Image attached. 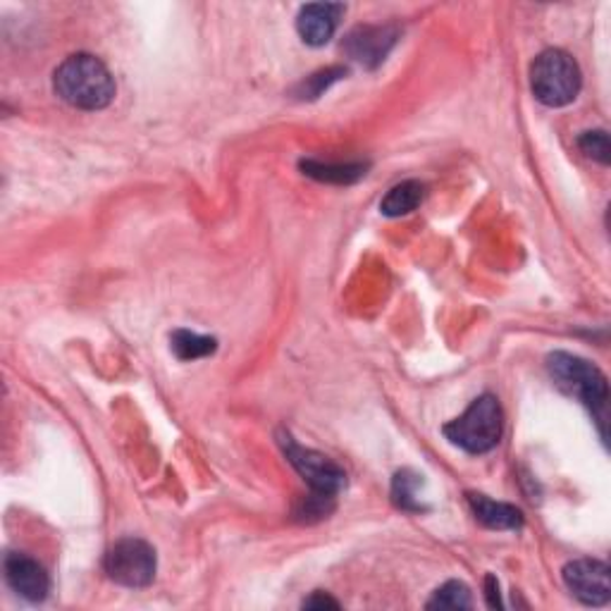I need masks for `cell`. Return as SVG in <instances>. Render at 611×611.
<instances>
[{
    "label": "cell",
    "instance_id": "13",
    "mask_svg": "<svg viewBox=\"0 0 611 611\" xmlns=\"http://www.w3.org/2000/svg\"><path fill=\"white\" fill-rule=\"evenodd\" d=\"M304 175L328 184H354L368 170L366 163H322V161H302Z\"/></svg>",
    "mask_w": 611,
    "mask_h": 611
},
{
    "label": "cell",
    "instance_id": "6",
    "mask_svg": "<svg viewBox=\"0 0 611 611\" xmlns=\"http://www.w3.org/2000/svg\"><path fill=\"white\" fill-rule=\"evenodd\" d=\"M155 549L139 537H123L105 555V573L125 588H147L155 578Z\"/></svg>",
    "mask_w": 611,
    "mask_h": 611
},
{
    "label": "cell",
    "instance_id": "11",
    "mask_svg": "<svg viewBox=\"0 0 611 611\" xmlns=\"http://www.w3.org/2000/svg\"><path fill=\"white\" fill-rule=\"evenodd\" d=\"M469 505L473 517L493 531H519L523 525L521 509L505 505V501H495L485 495L469 493Z\"/></svg>",
    "mask_w": 611,
    "mask_h": 611
},
{
    "label": "cell",
    "instance_id": "5",
    "mask_svg": "<svg viewBox=\"0 0 611 611\" xmlns=\"http://www.w3.org/2000/svg\"><path fill=\"white\" fill-rule=\"evenodd\" d=\"M531 89L535 99L549 107L573 103L581 93L578 63L559 48H549L535 58L531 67Z\"/></svg>",
    "mask_w": 611,
    "mask_h": 611
},
{
    "label": "cell",
    "instance_id": "4",
    "mask_svg": "<svg viewBox=\"0 0 611 611\" xmlns=\"http://www.w3.org/2000/svg\"><path fill=\"white\" fill-rule=\"evenodd\" d=\"M501 430H505V416H501L497 397L483 394V397H478L457 421L447 423L442 433H445V437L454 447L469 454H487L499 445Z\"/></svg>",
    "mask_w": 611,
    "mask_h": 611
},
{
    "label": "cell",
    "instance_id": "2",
    "mask_svg": "<svg viewBox=\"0 0 611 611\" xmlns=\"http://www.w3.org/2000/svg\"><path fill=\"white\" fill-rule=\"evenodd\" d=\"M278 437L287 461L294 466V471L302 475L310 487L308 505L302 509V517H328L332 511L334 497H338L346 485V473L332 459H328L326 454L296 445L290 433H280Z\"/></svg>",
    "mask_w": 611,
    "mask_h": 611
},
{
    "label": "cell",
    "instance_id": "9",
    "mask_svg": "<svg viewBox=\"0 0 611 611\" xmlns=\"http://www.w3.org/2000/svg\"><path fill=\"white\" fill-rule=\"evenodd\" d=\"M344 15V5L340 3H310L298 10L296 17V31L302 36V41L320 48L330 43L340 27V20Z\"/></svg>",
    "mask_w": 611,
    "mask_h": 611
},
{
    "label": "cell",
    "instance_id": "8",
    "mask_svg": "<svg viewBox=\"0 0 611 611\" xmlns=\"http://www.w3.org/2000/svg\"><path fill=\"white\" fill-rule=\"evenodd\" d=\"M5 581L27 602H43L51 593V578L46 569L36 559L20 552L5 557Z\"/></svg>",
    "mask_w": 611,
    "mask_h": 611
},
{
    "label": "cell",
    "instance_id": "17",
    "mask_svg": "<svg viewBox=\"0 0 611 611\" xmlns=\"http://www.w3.org/2000/svg\"><path fill=\"white\" fill-rule=\"evenodd\" d=\"M578 149L588 155V158L609 165L611 158V149H609V135L604 129H595V131H583V137L578 139Z\"/></svg>",
    "mask_w": 611,
    "mask_h": 611
},
{
    "label": "cell",
    "instance_id": "15",
    "mask_svg": "<svg viewBox=\"0 0 611 611\" xmlns=\"http://www.w3.org/2000/svg\"><path fill=\"white\" fill-rule=\"evenodd\" d=\"M471 590L459 581H449L435 590L433 600L428 602V609H471Z\"/></svg>",
    "mask_w": 611,
    "mask_h": 611
},
{
    "label": "cell",
    "instance_id": "19",
    "mask_svg": "<svg viewBox=\"0 0 611 611\" xmlns=\"http://www.w3.org/2000/svg\"><path fill=\"white\" fill-rule=\"evenodd\" d=\"M326 607L340 609V602L332 600V597L326 593H314L308 600H304V609H326Z\"/></svg>",
    "mask_w": 611,
    "mask_h": 611
},
{
    "label": "cell",
    "instance_id": "20",
    "mask_svg": "<svg viewBox=\"0 0 611 611\" xmlns=\"http://www.w3.org/2000/svg\"><path fill=\"white\" fill-rule=\"evenodd\" d=\"M485 585H487V604L493 607V609H497V607H501V600H499V583L493 578V576H487V581H485Z\"/></svg>",
    "mask_w": 611,
    "mask_h": 611
},
{
    "label": "cell",
    "instance_id": "18",
    "mask_svg": "<svg viewBox=\"0 0 611 611\" xmlns=\"http://www.w3.org/2000/svg\"><path fill=\"white\" fill-rule=\"evenodd\" d=\"M344 75H346L344 67H330L326 72H318V75H314L308 81H304L302 96H304V99H316V96L326 91L332 81H338Z\"/></svg>",
    "mask_w": 611,
    "mask_h": 611
},
{
    "label": "cell",
    "instance_id": "7",
    "mask_svg": "<svg viewBox=\"0 0 611 611\" xmlns=\"http://www.w3.org/2000/svg\"><path fill=\"white\" fill-rule=\"evenodd\" d=\"M561 578L573 597H578L583 604L604 607L611 600L609 567L597 559H576L569 561L561 571Z\"/></svg>",
    "mask_w": 611,
    "mask_h": 611
},
{
    "label": "cell",
    "instance_id": "12",
    "mask_svg": "<svg viewBox=\"0 0 611 611\" xmlns=\"http://www.w3.org/2000/svg\"><path fill=\"white\" fill-rule=\"evenodd\" d=\"M423 199L425 187L416 182V179H406V182L392 187L387 196L380 201V213L387 215V218H402V215H409L421 206Z\"/></svg>",
    "mask_w": 611,
    "mask_h": 611
},
{
    "label": "cell",
    "instance_id": "1",
    "mask_svg": "<svg viewBox=\"0 0 611 611\" xmlns=\"http://www.w3.org/2000/svg\"><path fill=\"white\" fill-rule=\"evenodd\" d=\"M53 89L67 105L79 111H103L115 99V79L99 58L89 53L69 55L55 69Z\"/></svg>",
    "mask_w": 611,
    "mask_h": 611
},
{
    "label": "cell",
    "instance_id": "3",
    "mask_svg": "<svg viewBox=\"0 0 611 611\" xmlns=\"http://www.w3.org/2000/svg\"><path fill=\"white\" fill-rule=\"evenodd\" d=\"M547 370L557 385L571 397L581 399L595 416L602 437H607V406L609 385L604 373L590 361L567 352H555L547 356Z\"/></svg>",
    "mask_w": 611,
    "mask_h": 611
},
{
    "label": "cell",
    "instance_id": "14",
    "mask_svg": "<svg viewBox=\"0 0 611 611\" xmlns=\"http://www.w3.org/2000/svg\"><path fill=\"white\" fill-rule=\"evenodd\" d=\"M170 342L179 361H196V358L211 356L215 349H218V342L213 338H203V334L189 330H175Z\"/></svg>",
    "mask_w": 611,
    "mask_h": 611
},
{
    "label": "cell",
    "instance_id": "10",
    "mask_svg": "<svg viewBox=\"0 0 611 611\" xmlns=\"http://www.w3.org/2000/svg\"><path fill=\"white\" fill-rule=\"evenodd\" d=\"M394 43H397V31L392 27H358L346 36L344 48L356 63L378 67L387 58Z\"/></svg>",
    "mask_w": 611,
    "mask_h": 611
},
{
    "label": "cell",
    "instance_id": "16",
    "mask_svg": "<svg viewBox=\"0 0 611 611\" xmlns=\"http://www.w3.org/2000/svg\"><path fill=\"white\" fill-rule=\"evenodd\" d=\"M418 475H413L411 471H402L394 475V485H392V495L394 501H397L399 509L406 511H423V507L416 501V487H418Z\"/></svg>",
    "mask_w": 611,
    "mask_h": 611
}]
</instances>
